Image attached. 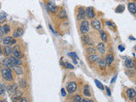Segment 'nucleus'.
<instances>
[{"label":"nucleus","instance_id":"43","mask_svg":"<svg viewBox=\"0 0 136 102\" xmlns=\"http://www.w3.org/2000/svg\"><path fill=\"white\" fill-rule=\"evenodd\" d=\"M4 34V32H3V29H2V26H0V37L2 36V35Z\"/></svg>","mask_w":136,"mask_h":102},{"label":"nucleus","instance_id":"46","mask_svg":"<svg viewBox=\"0 0 136 102\" xmlns=\"http://www.w3.org/2000/svg\"><path fill=\"white\" fill-rule=\"evenodd\" d=\"M116 76L113 77V79H112V81H111V83H114V82H115V80H116Z\"/></svg>","mask_w":136,"mask_h":102},{"label":"nucleus","instance_id":"7","mask_svg":"<svg viewBox=\"0 0 136 102\" xmlns=\"http://www.w3.org/2000/svg\"><path fill=\"white\" fill-rule=\"evenodd\" d=\"M85 15H86V18H89V19H93L95 16V14L93 10V8L92 7H88L85 10Z\"/></svg>","mask_w":136,"mask_h":102},{"label":"nucleus","instance_id":"48","mask_svg":"<svg viewBox=\"0 0 136 102\" xmlns=\"http://www.w3.org/2000/svg\"><path fill=\"white\" fill-rule=\"evenodd\" d=\"M0 102H7L6 100H0Z\"/></svg>","mask_w":136,"mask_h":102},{"label":"nucleus","instance_id":"47","mask_svg":"<svg viewBox=\"0 0 136 102\" xmlns=\"http://www.w3.org/2000/svg\"><path fill=\"white\" fill-rule=\"evenodd\" d=\"M2 54V49H1V47H0V55Z\"/></svg>","mask_w":136,"mask_h":102},{"label":"nucleus","instance_id":"12","mask_svg":"<svg viewBox=\"0 0 136 102\" xmlns=\"http://www.w3.org/2000/svg\"><path fill=\"white\" fill-rule=\"evenodd\" d=\"M114 60V55L112 54H109L106 55V58H105V65L106 66H111V63L113 62Z\"/></svg>","mask_w":136,"mask_h":102},{"label":"nucleus","instance_id":"14","mask_svg":"<svg viewBox=\"0 0 136 102\" xmlns=\"http://www.w3.org/2000/svg\"><path fill=\"white\" fill-rule=\"evenodd\" d=\"M46 7H47L48 10H50L51 13H56L57 11V7L54 4H53L52 3H48Z\"/></svg>","mask_w":136,"mask_h":102},{"label":"nucleus","instance_id":"24","mask_svg":"<svg viewBox=\"0 0 136 102\" xmlns=\"http://www.w3.org/2000/svg\"><path fill=\"white\" fill-rule=\"evenodd\" d=\"M58 17L60 19H66L67 18V15H66V12L65 9H62L60 11V13L58 14Z\"/></svg>","mask_w":136,"mask_h":102},{"label":"nucleus","instance_id":"23","mask_svg":"<svg viewBox=\"0 0 136 102\" xmlns=\"http://www.w3.org/2000/svg\"><path fill=\"white\" fill-rule=\"evenodd\" d=\"M96 61H98V65H99V66H100V68H101V69H105V66H106V65H105V62L102 60V59L98 58Z\"/></svg>","mask_w":136,"mask_h":102},{"label":"nucleus","instance_id":"30","mask_svg":"<svg viewBox=\"0 0 136 102\" xmlns=\"http://www.w3.org/2000/svg\"><path fill=\"white\" fill-rule=\"evenodd\" d=\"M2 29H3L4 33H9V31H10V26L9 25H4L2 27Z\"/></svg>","mask_w":136,"mask_h":102},{"label":"nucleus","instance_id":"34","mask_svg":"<svg viewBox=\"0 0 136 102\" xmlns=\"http://www.w3.org/2000/svg\"><path fill=\"white\" fill-rule=\"evenodd\" d=\"M124 10V5H118V7H116V13H122V11Z\"/></svg>","mask_w":136,"mask_h":102},{"label":"nucleus","instance_id":"5","mask_svg":"<svg viewBox=\"0 0 136 102\" xmlns=\"http://www.w3.org/2000/svg\"><path fill=\"white\" fill-rule=\"evenodd\" d=\"M9 60L10 63V66H12V67H14V66H19L20 65H21V61L20 59H17V58L14 57V56L9 57Z\"/></svg>","mask_w":136,"mask_h":102},{"label":"nucleus","instance_id":"33","mask_svg":"<svg viewBox=\"0 0 136 102\" xmlns=\"http://www.w3.org/2000/svg\"><path fill=\"white\" fill-rule=\"evenodd\" d=\"M94 83H95V84L97 85V87L99 88L100 89H101V90L104 89V86H103V84L99 81V80H94Z\"/></svg>","mask_w":136,"mask_h":102},{"label":"nucleus","instance_id":"44","mask_svg":"<svg viewBox=\"0 0 136 102\" xmlns=\"http://www.w3.org/2000/svg\"><path fill=\"white\" fill-rule=\"evenodd\" d=\"M118 49H120L121 51H122V50H124V47H122V46H119V47H118Z\"/></svg>","mask_w":136,"mask_h":102},{"label":"nucleus","instance_id":"45","mask_svg":"<svg viewBox=\"0 0 136 102\" xmlns=\"http://www.w3.org/2000/svg\"><path fill=\"white\" fill-rule=\"evenodd\" d=\"M106 24L108 26H112V23L110 22V21H106Z\"/></svg>","mask_w":136,"mask_h":102},{"label":"nucleus","instance_id":"10","mask_svg":"<svg viewBox=\"0 0 136 102\" xmlns=\"http://www.w3.org/2000/svg\"><path fill=\"white\" fill-rule=\"evenodd\" d=\"M91 26L94 29H95V30H100V28H101V24H100V21L96 20V19L92 21Z\"/></svg>","mask_w":136,"mask_h":102},{"label":"nucleus","instance_id":"15","mask_svg":"<svg viewBox=\"0 0 136 102\" xmlns=\"http://www.w3.org/2000/svg\"><path fill=\"white\" fill-rule=\"evenodd\" d=\"M22 34H23V30H22V29H21V28H17L13 33V37H20Z\"/></svg>","mask_w":136,"mask_h":102},{"label":"nucleus","instance_id":"25","mask_svg":"<svg viewBox=\"0 0 136 102\" xmlns=\"http://www.w3.org/2000/svg\"><path fill=\"white\" fill-rule=\"evenodd\" d=\"M99 58L98 56L96 55H90L89 56V58H88V60H89V62H91V63H94V62H95V61L97 60V59Z\"/></svg>","mask_w":136,"mask_h":102},{"label":"nucleus","instance_id":"41","mask_svg":"<svg viewBox=\"0 0 136 102\" xmlns=\"http://www.w3.org/2000/svg\"><path fill=\"white\" fill-rule=\"evenodd\" d=\"M20 102H27V100L26 98H21V101Z\"/></svg>","mask_w":136,"mask_h":102},{"label":"nucleus","instance_id":"29","mask_svg":"<svg viewBox=\"0 0 136 102\" xmlns=\"http://www.w3.org/2000/svg\"><path fill=\"white\" fill-rule=\"evenodd\" d=\"M7 90V87L5 84H0V95H3Z\"/></svg>","mask_w":136,"mask_h":102},{"label":"nucleus","instance_id":"42","mask_svg":"<svg viewBox=\"0 0 136 102\" xmlns=\"http://www.w3.org/2000/svg\"><path fill=\"white\" fill-rule=\"evenodd\" d=\"M61 92H62V96H66V92H65L64 88H62L61 89Z\"/></svg>","mask_w":136,"mask_h":102},{"label":"nucleus","instance_id":"16","mask_svg":"<svg viewBox=\"0 0 136 102\" xmlns=\"http://www.w3.org/2000/svg\"><path fill=\"white\" fill-rule=\"evenodd\" d=\"M97 50L99 51L100 54H104L105 52V46L103 43H100L97 45Z\"/></svg>","mask_w":136,"mask_h":102},{"label":"nucleus","instance_id":"36","mask_svg":"<svg viewBox=\"0 0 136 102\" xmlns=\"http://www.w3.org/2000/svg\"><path fill=\"white\" fill-rule=\"evenodd\" d=\"M68 56H70V57H72L73 59L75 58V60H77L78 59V56L76 53L74 52H71V53H68Z\"/></svg>","mask_w":136,"mask_h":102},{"label":"nucleus","instance_id":"26","mask_svg":"<svg viewBox=\"0 0 136 102\" xmlns=\"http://www.w3.org/2000/svg\"><path fill=\"white\" fill-rule=\"evenodd\" d=\"M7 19V14L5 12H0V23H4Z\"/></svg>","mask_w":136,"mask_h":102},{"label":"nucleus","instance_id":"20","mask_svg":"<svg viewBox=\"0 0 136 102\" xmlns=\"http://www.w3.org/2000/svg\"><path fill=\"white\" fill-rule=\"evenodd\" d=\"M8 90H9V93L10 95H11V94H15L16 91H17V86H16V84L9 85V87L8 88Z\"/></svg>","mask_w":136,"mask_h":102},{"label":"nucleus","instance_id":"4","mask_svg":"<svg viewBox=\"0 0 136 102\" xmlns=\"http://www.w3.org/2000/svg\"><path fill=\"white\" fill-rule=\"evenodd\" d=\"M3 43L6 46H10V45H14L15 44H16V40L13 38L12 37H6L3 39Z\"/></svg>","mask_w":136,"mask_h":102},{"label":"nucleus","instance_id":"13","mask_svg":"<svg viewBox=\"0 0 136 102\" xmlns=\"http://www.w3.org/2000/svg\"><path fill=\"white\" fill-rule=\"evenodd\" d=\"M125 66H126L127 68H129V69L134 68L135 63H134V60H132V59H129V60H127L126 61H125Z\"/></svg>","mask_w":136,"mask_h":102},{"label":"nucleus","instance_id":"6","mask_svg":"<svg viewBox=\"0 0 136 102\" xmlns=\"http://www.w3.org/2000/svg\"><path fill=\"white\" fill-rule=\"evenodd\" d=\"M82 40H83V43L85 45H89V46H93L94 45L93 40H92L89 36H87V35H83V36L82 37Z\"/></svg>","mask_w":136,"mask_h":102},{"label":"nucleus","instance_id":"9","mask_svg":"<svg viewBox=\"0 0 136 102\" xmlns=\"http://www.w3.org/2000/svg\"><path fill=\"white\" fill-rule=\"evenodd\" d=\"M12 54L14 55V57L17 58V59H21V49H20V47H19L18 45H15V48H14V49H13Z\"/></svg>","mask_w":136,"mask_h":102},{"label":"nucleus","instance_id":"49","mask_svg":"<svg viewBox=\"0 0 136 102\" xmlns=\"http://www.w3.org/2000/svg\"><path fill=\"white\" fill-rule=\"evenodd\" d=\"M1 66H2V64L0 63V69H1Z\"/></svg>","mask_w":136,"mask_h":102},{"label":"nucleus","instance_id":"1","mask_svg":"<svg viewBox=\"0 0 136 102\" xmlns=\"http://www.w3.org/2000/svg\"><path fill=\"white\" fill-rule=\"evenodd\" d=\"M2 76L6 80V81H12L13 80V75H12V72L10 70L9 67H5L2 70Z\"/></svg>","mask_w":136,"mask_h":102},{"label":"nucleus","instance_id":"11","mask_svg":"<svg viewBox=\"0 0 136 102\" xmlns=\"http://www.w3.org/2000/svg\"><path fill=\"white\" fill-rule=\"evenodd\" d=\"M127 96L129 98V100H134L135 98V95H136V93L134 89H133V88H129V89H127Z\"/></svg>","mask_w":136,"mask_h":102},{"label":"nucleus","instance_id":"18","mask_svg":"<svg viewBox=\"0 0 136 102\" xmlns=\"http://www.w3.org/2000/svg\"><path fill=\"white\" fill-rule=\"evenodd\" d=\"M83 95L87 96V97H89V96L91 95L90 90H89V86L88 84H85L83 87Z\"/></svg>","mask_w":136,"mask_h":102},{"label":"nucleus","instance_id":"37","mask_svg":"<svg viewBox=\"0 0 136 102\" xmlns=\"http://www.w3.org/2000/svg\"><path fill=\"white\" fill-rule=\"evenodd\" d=\"M20 86H21V88H25L26 87V82L24 79L20 80Z\"/></svg>","mask_w":136,"mask_h":102},{"label":"nucleus","instance_id":"17","mask_svg":"<svg viewBox=\"0 0 136 102\" xmlns=\"http://www.w3.org/2000/svg\"><path fill=\"white\" fill-rule=\"evenodd\" d=\"M128 8H129V10L130 13H132L133 15L135 14V12H136V8H135L134 3H129V5H128Z\"/></svg>","mask_w":136,"mask_h":102},{"label":"nucleus","instance_id":"32","mask_svg":"<svg viewBox=\"0 0 136 102\" xmlns=\"http://www.w3.org/2000/svg\"><path fill=\"white\" fill-rule=\"evenodd\" d=\"M126 74L128 75V76H129V77H134V75H135V72H134V70H128V71H126Z\"/></svg>","mask_w":136,"mask_h":102},{"label":"nucleus","instance_id":"39","mask_svg":"<svg viewBox=\"0 0 136 102\" xmlns=\"http://www.w3.org/2000/svg\"><path fill=\"white\" fill-rule=\"evenodd\" d=\"M82 102H94L92 100H89V99H83Z\"/></svg>","mask_w":136,"mask_h":102},{"label":"nucleus","instance_id":"35","mask_svg":"<svg viewBox=\"0 0 136 102\" xmlns=\"http://www.w3.org/2000/svg\"><path fill=\"white\" fill-rule=\"evenodd\" d=\"M82 97L79 95H77L74 96V98H73V102H82Z\"/></svg>","mask_w":136,"mask_h":102},{"label":"nucleus","instance_id":"21","mask_svg":"<svg viewBox=\"0 0 136 102\" xmlns=\"http://www.w3.org/2000/svg\"><path fill=\"white\" fill-rule=\"evenodd\" d=\"M21 97V93L18 92V90H17L15 94H14V95L12 96V100L14 102H15V101H17L18 100H20Z\"/></svg>","mask_w":136,"mask_h":102},{"label":"nucleus","instance_id":"2","mask_svg":"<svg viewBox=\"0 0 136 102\" xmlns=\"http://www.w3.org/2000/svg\"><path fill=\"white\" fill-rule=\"evenodd\" d=\"M80 32L83 34H86L89 31V23L87 21H83L80 24Z\"/></svg>","mask_w":136,"mask_h":102},{"label":"nucleus","instance_id":"28","mask_svg":"<svg viewBox=\"0 0 136 102\" xmlns=\"http://www.w3.org/2000/svg\"><path fill=\"white\" fill-rule=\"evenodd\" d=\"M86 51H87V53L90 54V55H94L95 52V49L93 46H89L88 48H86Z\"/></svg>","mask_w":136,"mask_h":102},{"label":"nucleus","instance_id":"3","mask_svg":"<svg viewBox=\"0 0 136 102\" xmlns=\"http://www.w3.org/2000/svg\"><path fill=\"white\" fill-rule=\"evenodd\" d=\"M77 84L76 82H70L68 83L67 85H66V90L67 92L69 94H72L74 93L76 90H77Z\"/></svg>","mask_w":136,"mask_h":102},{"label":"nucleus","instance_id":"22","mask_svg":"<svg viewBox=\"0 0 136 102\" xmlns=\"http://www.w3.org/2000/svg\"><path fill=\"white\" fill-rule=\"evenodd\" d=\"M100 38H101L102 42H106L107 41V34L105 33L103 30H100Z\"/></svg>","mask_w":136,"mask_h":102},{"label":"nucleus","instance_id":"19","mask_svg":"<svg viewBox=\"0 0 136 102\" xmlns=\"http://www.w3.org/2000/svg\"><path fill=\"white\" fill-rule=\"evenodd\" d=\"M12 52H13V49L10 48L9 46H5L4 49V55L6 56H9L12 55Z\"/></svg>","mask_w":136,"mask_h":102},{"label":"nucleus","instance_id":"40","mask_svg":"<svg viewBox=\"0 0 136 102\" xmlns=\"http://www.w3.org/2000/svg\"><path fill=\"white\" fill-rule=\"evenodd\" d=\"M105 88H106V91H107V95H108L109 96H111V90L109 89V88H108V87H106Z\"/></svg>","mask_w":136,"mask_h":102},{"label":"nucleus","instance_id":"38","mask_svg":"<svg viewBox=\"0 0 136 102\" xmlns=\"http://www.w3.org/2000/svg\"><path fill=\"white\" fill-rule=\"evenodd\" d=\"M64 66H66V68H68V69H73V68H74V66H73L72 65H71L70 63H67V62L64 63Z\"/></svg>","mask_w":136,"mask_h":102},{"label":"nucleus","instance_id":"8","mask_svg":"<svg viewBox=\"0 0 136 102\" xmlns=\"http://www.w3.org/2000/svg\"><path fill=\"white\" fill-rule=\"evenodd\" d=\"M86 18L85 15V10L83 9V8H79L77 12V20L78 21H84Z\"/></svg>","mask_w":136,"mask_h":102},{"label":"nucleus","instance_id":"31","mask_svg":"<svg viewBox=\"0 0 136 102\" xmlns=\"http://www.w3.org/2000/svg\"><path fill=\"white\" fill-rule=\"evenodd\" d=\"M3 65H4L5 67H9L10 66V63L9 60V58H5L4 60H3Z\"/></svg>","mask_w":136,"mask_h":102},{"label":"nucleus","instance_id":"27","mask_svg":"<svg viewBox=\"0 0 136 102\" xmlns=\"http://www.w3.org/2000/svg\"><path fill=\"white\" fill-rule=\"evenodd\" d=\"M13 69H14V71L15 72V73L17 75L22 74V69H21V67L20 66H14Z\"/></svg>","mask_w":136,"mask_h":102}]
</instances>
